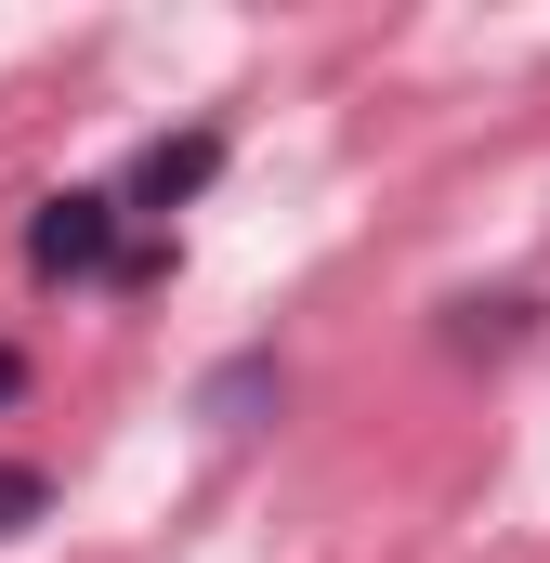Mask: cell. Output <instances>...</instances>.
Masks as SVG:
<instances>
[{
    "label": "cell",
    "instance_id": "cell-1",
    "mask_svg": "<svg viewBox=\"0 0 550 563\" xmlns=\"http://www.w3.org/2000/svg\"><path fill=\"white\" fill-rule=\"evenodd\" d=\"M26 276H53V288L119 276V197H106V184H66V197H40V210H26Z\"/></svg>",
    "mask_w": 550,
    "mask_h": 563
},
{
    "label": "cell",
    "instance_id": "cell-2",
    "mask_svg": "<svg viewBox=\"0 0 550 563\" xmlns=\"http://www.w3.org/2000/svg\"><path fill=\"white\" fill-rule=\"evenodd\" d=\"M210 170H223V132H157L132 157V184H119V223L132 210H184V197H210Z\"/></svg>",
    "mask_w": 550,
    "mask_h": 563
},
{
    "label": "cell",
    "instance_id": "cell-3",
    "mask_svg": "<svg viewBox=\"0 0 550 563\" xmlns=\"http://www.w3.org/2000/svg\"><path fill=\"white\" fill-rule=\"evenodd\" d=\"M275 394H288V380H275V354H237V367L210 380V420H223V432H250V407H275Z\"/></svg>",
    "mask_w": 550,
    "mask_h": 563
},
{
    "label": "cell",
    "instance_id": "cell-4",
    "mask_svg": "<svg viewBox=\"0 0 550 563\" xmlns=\"http://www.w3.org/2000/svg\"><path fill=\"white\" fill-rule=\"evenodd\" d=\"M26 525H53V472L40 459H0V538H26Z\"/></svg>",
    "mask_w": 550,
    "mask_h": 563
},
{
    "label": "cell",
    "instance_id": "cell-5",
    "mask_svg": "<svg viewBox=\"0 0 550 563\" xmlns=\"http://www.w3.org/2000/svg\"><path fill=\"white\" fill-rule=\"evenodd\" d=\"M525 314H538V301H459L446 341H459V354H472V341H525Z\"/></svg>",
    "mask_w": 550,
    "mask_h": 563
},
{
    "label": "cell",
    "instance_id": "cell-6",
    "mask_svg": "<svg viewBox=\"0 0 550 563\" xmlns=\"http://www.w3.org/2000/svg\"><path fill=\"white\" fill-rule=\"evenodd\" d=\"M13 394H26V354H13V341H0V407H13Z\"/></svg>",
    "mask_w": 550,
    "mask_h": 563
}]
</instances>
